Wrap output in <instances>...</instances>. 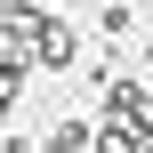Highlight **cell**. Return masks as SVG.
<instances>
[{
  "mask_svg": "<svg viewBox=\"0 0 153 153\" xmlns=\"http://www.w3.org/2000/svg\"><path fill=\"white\" fill-rule=\"evenodd\" d=\"M73 24H40V65H73Z\"/></svg>",
  "mask_w": 153,
  "mask_h": 153,
  "instance_id": "1",
  "label": "cell"
},
{
  "mask_svg": "<svg viewBox=\"0 0 153 153\" xmlns=\"http://www.w3.org/2000/svg\"><path fill=\"white\" fill-rule=\"evenodd\" d=\"M89 145V121H56V129H48V145L40 153H81Z\"/></svg>",
  "mask_w": 153,
  "mask_h": 153,
  "instance_id": "2",
  "label": "cell"
},
{
  "mask_svg": "<svg viewBox=\"0 0 153 153\" xmlns=\"http://www.w3.org/2000/svg\"><path fill=\"white\" fill-rule=\"evenodd\" d=\"M0 153H24V145H16V137H0Z\"/></svg>",
  "mask_w": 153,
  "mask_h": 153,
  "instance_id": "3",
  "label": "cell"
},
{
  "mask_svg": "<svg viewBox=\"0 0 153 153\" xmlns=\"http://www.w3.org/2000/svg\"><path fill=\"white\" fill-rule=\"evenodd\" d=\"M145 113H153V89H145Z\"/></svg>",
  "mask_w": 153,
  "mask_h": 153,
  "instance_id": "4",
  "label": "cell"
},
{
  "mask_svg": "<svg viewBox=\"0 0 153 153\" xmlns=\"http://www.w3.org/2000/svg\"><path fill=\"white\" fill-rule=\"evenodd\" d=\"M32 8H48V0H32Z\"/></svg>",
  "mask_w": 153,
  "mask_h": 153,
  "instance_id": "5",
  "label": "cell"
}]
</instances>
